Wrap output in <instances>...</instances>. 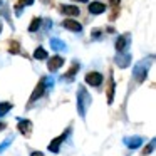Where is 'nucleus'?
<instances>
[{
    "label": "nucleus",
    "instance_id": "c756f323",
    "mask_svg": "<svg viewBox=\"0 0 156 156\" xmlns=\"http://www.w3.org/2000/svg\"><path fill=\"white\" fill-rule=\"evenodd\" d=\"M0 5H2V0H0Z\"/></svg>",
    "mask_w": 156,
    "mask_h": 156
},
{
    "label": "nucleus",
    "instance_id": "cd10ccee",
    "mask_svg": "<svg viewBox=\"0 0 156 156\" xmlns=\"http://www.w3.org/2000/svg\"><path fill=\"white\" fill-rule=\"evenodd\" d=\"M76 2H84V4H86V2H87V0H76Z\"/></svg>",
    "mask_w": 156,
    "mask_h": 156
},
{
    "label": "nucleus",
    "instance_id": "f03ea898",
    "mask_svg": "<svg viewBox=\"0 0 156 156\" xmlns=\"http://www.w3.org/2000/svg\"><path fill=\"white\" fill-rule=\"evenodd\" d=\"M69 134H71V128H67V129H66V131L62 133L61 136H57V138H54V139H52V141L49 143L47 149H49L51 153H54V154H57V153H59V149H61V144L66 141V139H67V136H69Z\"/></svg>",
    "mask_w": 156,
    "mask_h": 156
},
{
    "label": "nucleus",
    "instance_id": "1a4fd4ad",
    "mask_svg": "<svg viewBox=\"0 0 156 156\" xmlns=\"http://www.w3.org/2000/svg\"><path fill=\"white\" fill-rule=\"evenodd\" d=\"M62 27L67 29V30H71V32H81L82 30L81 22L74 20V19H66V20L62 22Z\"/></svg>",
    "mask_w": 156,
    "mask_h": 156
},
{
    "label": "nucleus",
    "instance_id": "a878e982",
    "mask_svg": "<svg viewBox=\"0 0 156 156\" xmlns=\"http://www.w3.org/2000/svg\"><path fill=\"white\" fill-rule=\"evenodd\" d=\"M30 156H44V153H42V151H32Z\"/></svg>",
    "mask_w": 156,
    "mask_h": 156
},
{
    "label": "nucleus",
    "instance_id": "39448f33",
    "mask_svg": "<svg viewBox=\"0 0 156 156\" xmlns=\"http://www.w3.org/2000/svg\"><path fill=\"white\" fill-rule=\"evenodd\" d=\"M122 143H124V146L128 149H138L143 146L144 139H143L141 136H126V138L122 139Z\"/></svg>",
    "mask_w": 156,
    "mask_h": 156
},
{
    "label": "nucleus",
    "instance_id": "ddd939ff",
    "mask_svg": "<svg viewBox=\"0 0 156 156\" xmlns=\"http://www.w3.org/2000/svg\"><path fill=\"white\" fill-rule=\"evenodd\" d=\"M89 12H91L92 15L104 14V12H106V5L102 4V2H92V4H89Z\"/></svg>",
    "mask_w": 156,
    "mask_h": 156
},
{
    "label": "nucleus",
    "instance_id": "6e6552de",
    "mask_svg": "<svg viewBox=\"0 0 156 156\" xmlns=\"http://www.w3.org/2000/svg\"><path fill=\"white\" fill-rule=\"evenodd\" d=\"M62 66H64V57H61V55H54V57H51L47 62V69L51 72H55L57 69H61Z\"/></svg>",
    "mask_w": 156,
    "mask_h": 156
},
{
    "label": "nucleus",
    "instance_id": "f3484780",
    "mask_svg": "<svg viewBox=\"0 0 156 156\" xmlns=\"http://www.w3.org/2000/svg\"><path fill=\"white\" fill-rule=\"evenodd\" d=\"M51 45L54 51H64L66 49V44L61 41V39H51Z\"/></svg>",
    "mask_w": 156,
    "mask_h": 156
},
{
    "label": "nucleus",
    "instance_id": "423d86ee",
    "mask_svg": "<svg viewBox=\"0 0 156 156\" xmlns=\"http://www.w3.org/2000/svg\"><path fill=\"white\" fill-rule=\"evenodd\" d=\"M84 79L89 86H92V87H99V86L102 84V81H104L101 72H87Z\"/></svg>",
    "mask_w": 156,
    "mask_h": 156
},
{
    "label": "nucleus",
    "instance_id": "2eb2a0df",
    "mask_svg": "<svg viewBox=\"0 0 156 156\" xmlns=\"http://www.w3.org/2000/svg\"><path fill=\"white\" fill-rule=\"evenodd\" d=\"M61 12H62V14H66V15H69V17H77L81 10H79L76 5H62Z\"/></svg>",
    "mask_w": 156,
    "mask_h": 156
},
{
    "label": "nucleus",
    "instance_id": "bb28decb",
    "mask_svg": "<svg viewBox=\"0 0 156 156\" xmlns=\"http://www.w3.org/2000/svg\"><path fill=\"white\" fill-rule=\"evenodd\" d=\"M4 129H5V124H4L2 121H0V131H4Z\"/></svg>",
    "mask_w": 156,
    "mask_h": 156
},
{
    "label": "nucleus",
    "instance_id": "a211bd4d",
    "mask_svg": "<svg viewBox=\"0 0 156 156\" xmlns=\"http://www.w3.org/2000/svg\"><path fill=\"white\" fill-rule=\"evenodd\" d=\"M9 52L10 54H19L20 52V44L17 41H10L9 42Z\"/></svg>",
    "mask_w": 156,
    "mask_h": 156
},
{
    "label": "nucleus",
    "instance_id": "4468645a",
    "mask_svg": "<svg viewBox=\"0 0 156 156\" xmlns=\"http://www.w3.org/2000/svg\"><path fill=\"white\" fill-rule=\"evenodd\" d=\"M128 42H129V35H121V37H118V41H116V51L118 52H124L126 47H128Z\"/></svg>",
    "mask_w": 156,
    "mask_h": 156
},
{
    "label": "nucleus",
    "instance_id": "9b49d317",
    "mask_svg": "<svg viewBox=\"0 0 156 156\" xmlns=\"http://www.w3.org/2000/svg\"><path fill=\"white\" fill-rule=\"evenodd\" d=\"M114 62H116V64H118L121 69H126L129 64H131V55H129V54H122V52H121V55H116Z\"/></svg>",
    "mask_w": 156,
    "mask_h": 156
},
{
    "label": "nucleus",
    "instance_id": "4be33fe9",
    "mask_svg": "<svg viewBox=\"0 0 156 156\" xmlns=\"http://www.w3.org/2000/svg\"><path fill=\"white\" fill-rule=\"evenodd\" d=\"M153 149H154V139H151V141H149V144L141 151V156H148L149 153H153Z\"/></svg>",
    "mask_w": 156,
    "mask_h": 156
},
{
    "label": "nucleus",
    "instance_id": "0eeeda50",
    "mask_svg": "<svg viewBox=\"0 0 156 156\" xmlns=\"http://www.w3.org/2000/svg\"><path fill=\"white\" fill-rule=\"evenodd\" d=\"M17 129L22 136H30L32 134V121L30 119H19V124H17Z\"/></svg>",
    "mask_w": 156,
    "mask_h": 156
},
{
    "label": "nucleus",
    "instance_id": "7ed1b4c3",
    "mask_svg": "<svg viewBox=\"0 0 156 156\" xmlns=\"http://www.w3.org/2000/svg\"><path fill=\"white\" fill-rule=\"evenodd\" d=\"M148 69H149V62H139V64H136L134 71H133V76L136 77V81L144 82L146 76H148Z\"/></svg>",
    "mask_w": 156,
    "mask_h": 156
},
{
    "label": "nucleus",
    "instance_id": "c85d7f7f",
    "mask_svg": "<svg viewBox=\"0 0 156 156\" xmlns=\"http://www.w3.org/2000/svg\"><path fill=\"white\" fill-rule=\"evenodd\" d=\"M42 2H45V4H47V2H49V0H42Z\"/></svg>",
    "mask_w": 156,
    "mask_h": 156
},
{
    "label": "nucleus",
    "instance_id": "dca6fc26",
    "mask_svg": "<svg viewBox=\"0 0 156 156\" xmlns=\"http://www.w3.org/2000/svg\"><path fill=\"white\" fill-rule=\"evenodd\" d=\"M34 59H37V61H44V59H47V51H45L44 47H37L34 51Z\"/></svg>",
    "mask_w": 156,
    "mask_h": 156
},
{
    "label": "nucleus",
    "instance_id": "9d476101",
    "mask_svg": "<svg viewBox=\"0 0 156 156\" xmlns=\"http://www.w3.org/2000/svg\"><path fill=\"white\" fill-rule=\"evenodd\" d=\"M114 91H116V82H114V77H112V72H109V86H108V91H106L108 104H112V101H114Z\"/></svg>",
    "mask_w": 156,
    "mask_h": 156
},
{
    "label": "nucleus",
    "instance_id": "b1692460",
    "mask_svg": "<svg viewBox=\"0 0 156 156\" xmlns=\"http://www.w3.org/2000/svg\"><path fill=\"white\" fill-rule=\"evenodd\" d=\"M99 37H101V30H99V29L92 30V39H99Z\"/></svg>",
    "mask_w": 156,
    "mask_h": 156
},
{
    "label": "nucleus",
    "instance_id": "f8f14e48",
    "mask_svg": "<svg viewBox=\"0 0 156 156\" xmlns=\"http://www.w3.org/2000/svg\"><path fill=\"white\" fill-rule=\"evenodd\" d=\"M79 67H81V64H79V62H74V64L71 66V69L64 74V77H62V79L67 81V82H72V81H74V77H76V74H77V71H79Z\"/></svg>",
    "mask_w": 156,
    "mask_h": 156
},
{
    "label": "nucleus",
    "instance_id": "393cba45",
    "mask_svg": "<svg viewBox=\"0 0 156 156\" xmlns=\"http://www.w3.org/2000/svg\"><path fill=\"white\" fill-rule=\"evenodd\" d=\"M22 2V5H32L34 4V0H20Z\"/></svg>",
    "mask_w": 156,
    "mask_h": 156
},
{
    "label": "nucleus",
    "instance_id": "6ab92c4d",
    "mask_svg": "<svg viewBox=\"0 0 156 156\" xmlns=\"http://www.w3.org/2000/svg\"><path fill=\"white\" fill-rule=\"evenodd\" d=\"M41 24H42V20H41L39 17L32 19L30 25H29V32H37V30H39V27H41Z\"/></svg>",
    "mask_w": 156,
    "mask_h": 156
},
{
    "label": "nucleus",
    "instance_id": "5701e85b",
    "mask_svg": "<svg viewBox=\"0 0 156 156\" xmlns=\"http://www.w3.org/2000/svg\"><path fill=\"white\" fill-rule=\"evenodd\" d=\"M109 4H111V7L118 9L119 5H121V0H109Z\"/></svg>",
    "mask_w": 156,
    "mask_h": 156
},
{
    "label": "nucleus",
    "instance_id": "aec40b11",
    "mask_svg": "<svg viewBox=\"0 0 156 156\" xmlns=\"http://www.w3.org/2000/svg\"><path fill=\"white\" fill-rule=\"evenodd\" d=\"M12 108H14L12 102H0V116H5Z\"/></svg>",
    "mask_w": 156,
    "mask_h": 156
},
{
    "label": "nucleus",
    "instance_id": "20e7f679",
    "mask_svg": "<svg viewBox=\"0 0 156 156\" xmlns=\"http://www.w3.org/2000/svg\"><path fill=\"white\" fill-rule=\"evenodd\" d=\"M45 91H47V86H45V79L42 77L41 81L37 82V86H35L34 92H32L30 99H29V104H32V102H35V101H37V99H41L42 96L45 94Z\"/></svg>",
    "mask_w": 156,
    "mask_h": 156
},
{
    "label": "nucleus",
    "instance_id": "f257e3e1",
    "mask_svg": "<svg viewBox=\"0 0 156 156\" xmlns=\"http://www.w3.org/2000/svg\"><path fill=\"white\" fill-rule=\"evenodd\" d=\"M91 102H92L91 94L87 92V89H86L84 86H81L79 91H77V112H79V116H81L82 119L86 118V114H87V109L91 108Z\"/></svg>",
    "mask_w": 156,
    "mask_h": 156
},
{
    "label": "nucleus",
    "instance_id": "412c9836",
    "mask_svg": "<svg viewBox=\"0 0 156 156\" xmlns=\"http://www.w3.org/2000/svg\"><path fill=\"white\" fill-rule=\"evenodd\" d=\"M12 141H14V136H9V138H7V139H5V141H4V143H2V144H0V154H2V153H4V151H5V149H7V148H9V146H10V144H12Z\"/></svg>",
    "mask_w": 156,
    "mask_h": 156
}]
</instances>
